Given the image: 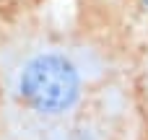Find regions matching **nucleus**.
Here are the masks:
<instances>
[{
    "instance_id": "obj_1",
    "label": "nucleus",
    "mask_w": 148,
    "mask_h": 140,
    "mask_svg": "<svg viewBox=\"0 0 148 140\" xmlns=\"http://www.w3.org/2000/svg\"><path fill=\"white\" fill-rule=\"evenodd\" d=\"M18 91L31 109L44 114H60L78 101L81 78L70 60L47 52L26 62L18 78Z\"/></svg>"
},
{
    "instance_id": "obj_2",
    "label": "nucleus",
    "mask_w": 148,
    "mask_h": 140,
    "mask_svg": "<svg viewBox=\"0 0 148 140\" xmlns=\"http://www.w3.org/2000/svg\"><path fill=\"white\" fill-rule=\"evenodd\" d=\"M143 3H146V5H148V0H143Z\"/></svg>"
}]
</instances>
